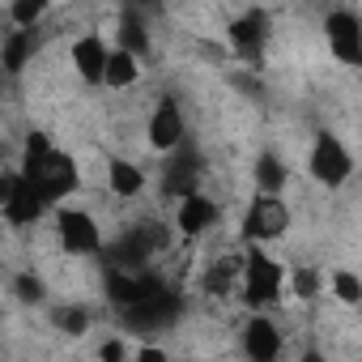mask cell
Here are the masks:
<instances>
[{
    "instance_id": "cell-1",
    "label": "cell",
    "mask_w": 362,
    "mask_h": 362,
    "mask_svg": "<svg viewBox=\"0 0 362 362\" xmlns=\"http://www.w3.org/2000/svg\"><path fill=\"white\" fill-rule=\"evenodd\" d=\"M18 170L39 188V197L52 205V214H56L60 205H69V201L81 192V166H77V158H73L69 149H60V145H56L47 132H39V128L26 132Z\"/></svg>"
},
{
    "instance_id": "cell-2",
    "label": "cell",
    "mask_w": 362,
    "mask_h": 362,
    "mask_svg": "<svg viewBox=\"0 0 362 362\" xmlns=\"http://www.w3.org/2000/svg\"><path fill=\"white\" fill-rule=\"evenodd\" d=\"M286 281H290V269L260 243H243V281H239V303L260 315V311H273L286 294Z\"/></svg>"
},
{
    "instance_id": "cell-3",
    "label": "cell",
    "mask_w": 362,
    "mask_h": 362,
    "mask_svg": "<svg viewBox=\"0 0 362 362\" xmlns=\"http://www.w3.org/2000/svg\"><path fill=\"white\" fill-rule=\"evenodd\" d=\"M354 170H358L354 149H349L337 132L320 128V132L311 136V145H307V175L315 179L320 188H345L349 179H354Z\"/></svg>"
},
{
    "instance_id": "cell-4",
    "label": "cell",
    "mask_w": 362,
    "mask_h": 362,
    "mask_svg": "<svg viewBox=\"0 0 362 362\" xmlns=\"http://www.w3.org/2000/svg\"><path fill=\"white\" fill-rule=\"evenodd\" d=\"M52 230H56V243L64 256H77V260H90V256H103L107 247V235L98 226V218L81 205H60L52 214Z\"/></svg>"
},
{
    "instance_id": "cell-5",
    "label": "cell",
    "mask_w": 362,
    "mask_h": 362,
    "mask_svg": "<svg viewBox=\"0 0 362 362\" xmlns=\"http://www.w3.org/2000/svg\"><path fill=\"white\" fill-rule=\"evenodd\" d=\"M290 226H294V214H290L286 197H264V192H256V197L247 201V209H243L239 235H243V243H260V247H269V243L286 239Z\"/></svg>"
},
{
    "instance_id": "cell-6",
    "label": "cell",
    "mask_w": 362,
    "mask_h": 362,
    "mask_svg": "<svg viewBox=\"0 0 362 362\" xmlns=\"http://www.w3.org/2000/svg\"><path fill=\"white\" fill-rule=\"evenodd\" d=\"M205 153L197 149V141H188V145H179L175 153H166V162H162V175H158V188H162V197H170L175 205L184 201V197H197V192H205Z\"/></svg>"
},
{
    "instance_id": "cell-7",
    "label": "cell",
    "mask_w": 362,
    "mask_h": 362,
    "mask_svg": "<svg viewBox=\"0 0 362 362\" xmlns=\"http://www.w3.org/2000/svg\"><path fill=\"white\" fill-rule=\"evenodd\" d=\"M269 39H273V26H269V13L264 9H243L239 18H230L226 26V47L239 64L247 69H260L264 56H269Z\"/></svg>"
},
{
    "instance_id": "cell-8",
    "label": "cell",
    "mask_w": 362,
    "mask_h": 362,
    "mask_svg": "<svg viewBox=\"0 0 362 362\" xmlns=\"http://www.w3.org/2000/svg\"><path fill=\"white\" fill-rule=\"evenodd\" d=\"M324 47L341 69H362V13L328 9L324 13Z\"/></svg>"
},
{
    "instance_id": "cell-9",
    "label": "cell",
    "mask_w": 362,
    "mask_h": 362,
    "mask_svg": "<svg viewBox=\"0 0 362 362\" xmlns=\"http://www.w3.org/2000/svg\"><path fill=\"white\" fill-rule=\"evenodd\" d=\"M145 141H149V149H158V153H175L179 145L192 141V136H188V115H184V107H179V98L162 94V98L149 107Z\"/></svg>"
},
{
    "instance_id": "cell-10",
    "label": "cell",
    "mask_w": 362,
    "mask_h": 362,
    "mask_svg": "<svg viewBox=\"0 0 362 362\" xmlns=\"http://www.w3.org/2000/svg\"><path fill=\"white\" fill-rule=\"evenodd\" d=\"M47 214H52V205L39 197V188L30 184V179L13 166L5 175V218H9V226L26 230V226H39Z\"/></svg>"
},
{
    "instance_id": "cell-11",
    "label": "cell",
    "mask_w": 362,
    "mask_h": 362,
    "mask_svg": "<svg viewBox=\"0 0 362 362\" xmlns=\"http://www.w3.org/2000/svg\"><path fill=\"white\" fill-rule=\"evenodd\" d=\"M111 52H115V43H111L103 30H81V35L69 43V64H73V73H77L86 86H103L107 64H111Z\"/></svg>"
},
{
    "instance_id": "cell-12",
    "label": "cell",
    "mask_w": 362,
    "mask_h": 362,
    "mask_svg": "<svg viewBox=\"0 0 362 362\" xmlns=\"http://www.w3.org/2000/svg\"><path fill=\"white\" fill-rule=\"evenodd\" d=\"M239 345H243V358H247V362H281V354H286V332H281V324H277L269 311H260V315H247Z\"/></svg>"
},
{
    "instance_id": "cell-13",
    "label": "cell",
    "mask_w": 362,
    "mask_h": 362,
    "mask_svg": "<svg viewBox=\"0 0 362 362\" xmlns=\"http://www.w3.org/2000/svg\"><path fill=\"white\" fill-rule=\"evenodd\" d=\"M222 218V205L209 197V192H197V197H184L175 205V235L179 239H205Z\"/></svg>"
},
{
    "instance_id": "cell-14",
    "label": "cell",
    "mask_w": 362,
    "mask_h": 362,
    "mask_svg": "<svg viewBox=\"0 0 362 362\" xmlns=\"http://www.w3.org/2000/svg\"><path fill=\"white\" fill-rule=\"evenodd\" d=\"M103 175H107V188H111L115 201H136L149 188V170L136 158H124V153H107V170Z\"/></svg>"
},
{
    "instance_id": "cell-15",
    "label": "cell",
    "mask_w": 362,
    "mask_h": 362,
    "mask_svg": "<svg viewBox=\"0 0 362 362\" xmlns=\"http://www.w3.org/2000/svg\"><path fill=\"white\" fill-rule=\"evenodd\" d=\"M239 281H243V247L209 260L205 273H201V290L214 294V298H230V294L239 298Z\"/></svg>"
},
{
    "instance_id": "cell-16",
    "label": "cell",
    "mask_w": 362,
    "mask_h": 362,
    "mask_svg": "<svg viewBox=\"0 0 362 362\" xmlns=\"http://www.w3.org/2000/svg\"><path fill=\"white\" fill-rule=\"evenodd\" d=\"M35 52H39V30H9L5 43H0V64H5L9 77H22L30 69Z\"/></svg>"
},
{
    "instance_id": "cell-17",
    "label": "cell",
    "mask_w": 362,
    "mask_h": 362,
    "mask_svg": "<svg viewBox=\"0 0 362 362\" xmlns=\"http://www.w3.org/2000/svg\"><path fill=\"white\" fill-rule=\"evenodd\" d=\"M252 184H256V192H264V197H281L286 184H290V166H286V158L273 153V149H264V153L252 162Z\"/></svg>"
},
{
    "instance_id": "cell-18",
    "label": "cell",
    "mask_w": 362,
    "mask_h": 362,
    "mask_svg": "<svg viewBox=\"0 0 362 362\" xmlns=\"http://www.w3.org/2000/svg\"><path fill=\"white\" fill-rule=\"evenodd\" d=\"M141 64H145L141 56L115 47V52H111V64H107V77H103V90H115V94L132 90V86L141 81Z\"/></svg>"
},
{
    "instance_id": "cell-19",
    "label": "cell",
    "mask_w": 362,
    "mask_h": 362,
    "mask_svg": "<svg viewBox=\"0 0 362 362\" xmlns=\"http://www.w3.org/2000/svg\"><path fill=\"white\" fill-rule=\"evenodd\" d=\"M149 30H145V22H141V13H132V9H124L119 13V26H115V47H124V52H132V56H149Z\"/></svg>"
},
{
    "instance_id": "cell-20",
    "label": "cell",
    "mask_w": 362,
    "mask_h": 362,
    "mask_svg": "<svg viewBox=\"0 0 362 362\" xmlns=\"http://www.w3.org/2000/svg\"><path fill=\"white\" fill-rule=\"evenodd\" d=\"M52 324H56L64 337L77 341V337L90 332V311H86L81 303H56V307H52Z\"/></svg>"
},
{
    "instance_id": "cell-21",
    "label": "cell",
    "mask_w": 362,
    "mask_h": 362,
    "mask_svg": "<svg viewBox=\"0 0 362 362\" xmlns=\"http://www.w3.org/2000/svg\"><path fill=\"white\" fill-rule=\"evenodd\" d=\"M43 13H47L43 0H13L5 9V22H9V30H39Z\"/></svg>"
},
{
    "instance_id": "cell-22",
    "label": "cell",
    "mask_w": 362,
    "mask_h": 362,
    "mask_svg": "<svg viewBox=\"0 0 362 362\" xmlns=\"http://www.w3.org/2000/svg\"><path fill=\"white\" fill-rule=\"evenodd\" d=\"M332 298L341 307H362V277L354 269H332Z\"/></svg>"
},
{
    "instance_id": "cell-23",
    "label": "cell",
    "mask_w": 362,
    "mask_h": 362,
    "mask_svg": "<svg viewBox=\"0 0 362 362\" xmlns=\"http://www.w3.org/2000/svg\"><path fill=\"white\" fill-rule=\"evenodd\" d=\"M13 294H18L26 307H43V303H47V281H43L35 269H26V273L13 277Z\"/></svg>"
},
{
    "instance_id": "cell-24",
    "label": "cell",
    "mask_w": 362,
    "mask_h": 362,
    "mask_svg": "<svg viewBox=\"0 0 362 362\" xmlns=\"http://www.w3.org/2000/svg\"><path fill=\"white\" fill-rule=\"evenodd\" d=\"M290 290H294V298H298V303H311V298L320 294V273H315L311 264L290 269Z\"/></svg>"
},
{
    "instance_id": "cell-25",
    "label": "cell",
    "mask_w": 362,
    "mask_h": 362,
    "mask_svg": "<svg viewBox=\"0 0 362 362\" xmlns=\"http://www.w3.org/2000/svg\"><path fill=\"white\" fill-rule=\"evenodd\" d=\"M136 345L128 337H103L98 341V362H132Z\"/></svg>"
},
{
    "instance_id": "cell-26",
    "label": "cell",
    "mask_w": 362,
    "mask_h": 362,
    "mask_svg": "<svg viewBox=\"0 0 362 362\" xmlns=\"http://www.w3.org/2000/svg\"><path fill=\"white\" fill-rule=\"evenodd\" d=\"M132 362H175V358H170V349H166L162 341H136Z\"/></svg>"
},
{
    "instance_id": "cell-27",
    "label": "cell",
    "mask_w": 362,
    "mask_h": 362,
    "mask_svg": "<svg viewBox=\"0 0 362 362\" xmlns=\"http://www.w3.org/2000/svg\"><path fill=\"white\" fill-rule=\"evenodd\" d=\"M294 362H328V354H324V349H315V345H307Z\"/></svg>"
}]
</instances>
